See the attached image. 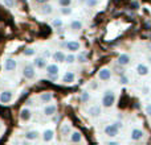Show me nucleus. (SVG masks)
I'll return each mask as SVG.
<instances>
[{"label": "nucleus", "mask_w": 151, "mask_h": 145, "mask_svg": "<svg viewBox=\"0 0 151 145\" xmlns=\"http://www.w3.org/2000/svg\"><path fill=\"white\" fill-rule=\"evenodd\" d=\"M102 107H105V108H110V107L114 106L115 103V94L113 90H106L104 92V95H102Z\"/></svg>", "instance_id": "nucleus-1"}, {"label": "nucleus", "mask_w": 151, "mask_h": 145, "mask_svg": "<svg viewBox=\"0 0 151 145\" xmlns=\"http://www.w3.org/2000/svg\"><path fill=\"white\" fill-rule=\"evenodd\" d=\"M45 70H47V74H48V77H49V79H52V80L57 79L58 71H60V68H58L57 63H50V65H47Z\"/></svg>", "instance_id": "nucleus-2"}, {"label": "nucleus", "mask_w": 151, "mask_h": 145, "mask_svg": "<svg viewBox=\"0 0 151 145\" xmlns=\"http://www.w3.org/2000/svg\"><path fill=\"white\" fill-rule=\"evenodd\" d=\"M23 75L25 79H35L36 78V68H35V65H31V63H28V65L24 66L23 69Z\"/></svg>", "instance_id": "nucleus-3"}, {"label": "nucleus", "mask_w": 151, "mask_h": 145, "mask_svg": "<svg viewBox=\"0 0 151 145\" xmlns=\"http://www.w3.org/2000/svg\"><path fill=\"white\" fill-rule=\"evenodd\" d=\"M104 132L107 137H115V136H118V133H119V128L113 123V124H107L106 127H105Z\"/></svg>", "instance_id": "nucleus-4"}, {"label": "nucleus", "mask_w": 151, "mask_h": 145, "mask_svg": "<svg viewBox=\"0 0 151 145\" xmlns=\"http://www.w3.org/2000/svg\"><path fill=\"white\" fill-rule=\"evenodd\" d=\"M98 79L102 82H107V80L111 79V70L109 68H102L98 71Z\"/></svg>", "instance_id": "nucleus-5"}, {"label": "nucleus", "mask_w": 151, "mask_h": 145, "mask_svg": "<svg viewBox=\"0 0 151 145\" xmlns=\"http://www.w3.org/2000/svg\"><path fill=\"white\" fill-rule=\"evenodd\" d=\"M13 99V92L11 90H4L1 91V94H0V103L3 104H8L11 103Z\"/></svg>", "instance_id": "nucleus-6"}, {"label": "nucleus", "mask_w": 151, "mask_h": 145, "mask_svg": "<svg viewBox=\"0 0 151 145\" xmlns=\"http://www.w3.org/2000/svg\"><path fill=\"white\" fill-rule=\"evenodd\" d=\"M145 137V132L142 129H139V128H133L130 132V140L133 141H139L142 140V139Z\"/></svg>", "instance_id": "nucleus-7"}, {"label": "nucleus", "mask_w": 151, "mask_h": 145, "mask_svg": "<svg viewBox=\"0 0 151 145\" xmlns=\"http://www.w3.org/2000/svg\"><path fill=\"white\" fill-rule=\"evenodd\" d=\"M65 48H66V50L74 53V52H78V50L81 49V44L78 41H76V40H70V41H68L65 44Z\"/></svg>", "instance_id": "nucleus-8"}, {"label": "nucleus", "mask_w": 151, "mask_h": 145, "mask_svg": "<svg viewBox=\"0 0 151 145\" xmlns=\"http://www.w3.org/2000/svg\"><path fill=\"white\" fill-rule=\"evenodd\" d=\"M101 114H102V108L99 106H91V107H89V109H88V115L90 117H93V119L99 117Z\"/></svg>", "instance_id": "nucleus-9"}, {"label": "nucleus", "mask_w": 151, "mask_h": 145, "mask_svg": "<svg viewBox=\"0 0 151 145\" xmlns=\"http://www.w3.org/2000/svg\"><path fill=\"white\" fill-rule=\"evenodd\" d=\"M21 122H29L32 119V111L28 108V107H24L23 109L20 111V115H19Z\"/></svg>", "instance_id": "nucleus-10"}, {"label": "nucleus", "mask_w": 151, "mask_h": 145, "mask_svg": "<svg viewBox=\"0 0 151 145\" xmlns=\"http://www.w3.org/2000/svg\"><path fill=\"white\" fill-rule=\"evenodd\" d=\"M56 112H57V106H56L55 103L52 104H47L44 108V115L47 117H52L53 115H56Z\"/></svg>", "instance_id": "nucleus-11"}, {"label": "nucleus", "mask_w": 151, "mask_h": 145, "mask_svg": "<svg viewBox=\"0 0 151 145\" xmlns=\"http://www.w3.org/2000/svg\"><path fill=\"white\" fill-rule=\"evenodd\" d=\"M130 62H131V57L127 54V53H122L117 60V63L119 66H127Z\"/></svg>", "instance_id": "nucleus-12"}, {"label": "nucleus", "mask_w": 151, "mask_h": 145, "mask_svg": "<svg viewBox=\"0 0 151 145\" xmlns=\"http://www.w3.org/2000/svg\"><path fill=\"white\" fill-rule=\"evenodd\" d=\"M16 68H17V61L16 60H13V58H8V60H5L4 69L7 71H13V70H16Z\"/></svg>", "instance_id": "nucleus-13"}, {"label": "nucleus", "mask_w": 151, "mask_h": 145, "mask_svg": "<svg viewBox=\"0 0 151 145\" xmlns=\"http://www.w3.org/2000/svg\"><path fill=\"white\" fill-rule=\"evenodd\" d=\"M52 58H53V61H55L56 63H63V62H65L66 54L64 52H61V50H57V52L53 53Z\"/></svg>", "instance_id": "nucleus-14"}, {"label": "nucleus", "mask_w": 151, "mask_h": 145, "mask_svg": "<svg viewBox=\"0 0 151 145\" xmlns=\"http://www.w3.org/2000/svg\"><path fill=\"white\" fill-rule=\"evenodd\" d=\"M33 65H35V68L36 69H45L47 68V65H48L47 58L45 57H36L35 58V61H33Z\"/></svg>", "instance_id": "nucleus-15"}, {"label": "nucleus", "mask_w": 151, "mask_h": 145, "mask_svg": "<svg viewBox=\"0 0 151 145\" xmlns=\"http://www.w3.org/2000/svg\"><path fill=\"white\" fill-rule=\"evenodd\" d=\"M55 139V131L53 129H45L42 132V141L44 143H50Z\"/></svg>", "instance_id": "nucleus-16"}, {"label": "nucleus", "mask_w": 151, "mask_h": 145, "mask_svg": "<svg viewBox=\"0 0 151 145\" xmlns=\"http://www.w3.org/2000/svg\"><path fill=\"white\" fill-rule=\"evenodd\" d=\"M76 80V74L73 71H66L65 74L63 75V82L66 83V85H70Z\"/></svg>", "instance_id": "nucleus-17"}, {"label": "nucleus", "mask_w": 151, "mask_h": 145, "mask_svg": "<svg viewBox=\"0 0 151 145\" xmlns=\"http://www.w3.org/2000/svg\"><path fill=\"white\" fill-rule=\"evenodd\" d=\"M149 66L145 65V63H138L137 65V72H138V75H142V77H145V75L149 74Z\"/></svg>", "instance_id": "nucleus-18"}, {"label": "nucleus", "mask_w": 151, "mask_h": 145, "mask_svg": "<svg viewBox=\"0 0 151 145\" xmlns=\"http://www.w3.org/2000/svg\"><path fill=\"white\" fill-rule=\"evenodd\" d=\"M60 132H61V135H63V136H70V133H72V127H70V124H69L68 122H65L63 125H61Z\"/></svg>", "instance_id": "nucleus-19"}, {"label": "nucleus", "mask_w": 151, "mask_h": 145, "mask_svg": "<svg viewBox=\"0 0 151 145\" xmlns=\"http://www.w3.org/2000/svg\"><path fill=\"white\" fill-rule=\"evenodd\" d=\"M52 98H53V94L52 92H42L41 95L39 96L40 102H41V103H44V104L50 103V102H52Z\"/></svg>", "instance_id": "nucleus-20"}, {"label": "nucleus", "mask_w": 151, "mask_h": 145, "mask_svg": "<svg viewBox=\"0 0 151 145\" xmlns=\"http://www.w3.org/2000/svg\"><path fill=\"white\" fill-rule=\"evenodd\" d=\"M70 143H82V135L80 131H73L70 133Z\"/></svg>", "instance_id": "nucleus-21"}, {"label": "nucleus", "mask_w": 151, "mask_h": 145, "mask_svg": "<svg viewBox=\"0 0 151 145\" xmlns=\"http://www.w3.org/2000/svg\"><path fill=\"white\" fill-rule=\"evenodd\" d=\"M24 137L29 141H36L37 139L40 137V133L37 132V131H28V132L24 135Z\"/></svg>", "instance_id": "nucleus-22"}, {"label": "nucleus", "mask_w": 151, "mask_h": 145, "mask_svg": "<svg viewBox=\"0 0 151 145\" xmlns=\"http://www.w3.org/2000/svg\"><path fill=\"white\" fill-rule=\"evenodd\" d=\"M52 12H53V7L50 4H42L41 8H40V13H41V15H44V16L50 15Z\"/></svg>", "instance_id": "nucleus-23"}, {"label": "nucleus", "mask_w": 151, "mask_h": 145, "mask_svg": "<svg viewBox=\"0 0 151 145\" xmlns=\"http://www.w3.org/2000/svg\"><path fill=\"white\" fill-rule=\"evenodd\" d=\"M70 28L73 29V31H76V32L81 31V29H82V23H81L80 20H73L70 23Z\"/></svg>", "instance_id": "nucleus-24"}, {"label": "nucleus", "mask_w": 151, "mask_h": 145, "mask_svg": "<svg viewBox=\"0 0 151 145\" xmlns=\"http://www.w3.org/2000/svg\"><path fill=\"white\" fill-rule=\"evenodd\" d=\"M60 12H61V15H64V16H69V15H72L73 9L70 8V5H68V7H61Z\"/></svg>", "instance_id": "nucleus-25"}, {"label": "nucleus", "mask_w": 151, "mask_h": 145, "mask_svg": "<svg viewBox=\"0 0 151 145\" xmlns=\"http://www.w3.org/2000/svg\"><path fill=\"white\" fill-rule=\"evenodd\" d=\"M63 25H64L63 18L56 17V18H53V20H52V26H55V28H61Z\"/></svg>", "instance_id": "nucleus-26"}, {"label": "nucleus", "mask_w": 151, "mask_h": 145, "mask_svg": "<svg viewBox=\"0 0 151 145\" xmlns=\"http://www.w3.org/2000/svg\"><path fill=\"white\" fill-rule=\"evenodd\" d=\"M89 100H90V94H89V91H82V92H81V102H82V103H88Z\"/></svg>", "instance_id": "nucleus-27"}, {"label": "nucleus", "mask_w": 151, "mask_h": 145, "mask_svg": "<svg viewBox=\"0 0 151 145\" xmlns=\"http://www.w3.org/2000/svg\"><path fill=\"white\" fill-rule=\"evenodd\" d=\"M76 61H77V57H76V55H74L72 52H70V54H68V55H66V58H65V62H66V63H69V65L74 63Z\"/></svg>", "instance_id": "nucleus-28"}, {"label": "nucleus", "mask_w": 151, "mask_h": 145, "mask_svg": "<svg viewBox=\"0 0 151 145\" xmlns=\"http://www.w3.org/2000/svg\"><path fill=\"white\" fill-rule=\"evenodd\" d=\"M98 0H86L85 1V5L88 8H94V7H97V5H98Z\"/></svg>", "instance_id": "nucleus-29"}, {"label": "nucleus", "mask_w": 151, "mask_h": 145, "mask_svg": "<svg viewBox=\"0 0 151 145\" xmlns=\"http://www.w3.org/2000/svg\"><path fill=\"white\" fill-rule=\"evenodd\" d=\"M35 53H36V50H35L33 48H27V49L24 50V55H27V57H29V55H35Z\"/></svg>", "instance_id": "nucleus-30"}, {"label": "nucleus", "mask_w": 151, "mask_h": 145, "mask_svg": "<svg viewBox=\"0 0 151 145\" xmlns=\"http://www.w3.org/2000/svg\"><path fill=\"white\" fill-rule=\"evenodd\" d=\"M72 0H58V4L61 5V7H68V5H70Z\"/></svg>", "instance_id": "nucleus-31"}, {"label": "nucleus", "mask_w": 151, "mask_h": 145, "mask_svg": "<svg viewBox=\"0 0 151 145\" xmlns=\"http://www.w3.org/2000/svg\"><path fill=\"white\" fill-rule=\"evenodd\" d=\"M77 61H78L80 63H85V62H86V55L83 54V53H81V54L77 57Z\"/></svg>", "instance_id": "nucleus-32"}, {"label": "nucleus", "mask_w": 151, "mask_h": 145, "mask_svg": "<svg viewBox=\"0 0 151 145\" xmlns=\"http://www.w3.org/2000/svg\"><path fill=\"white\" fill-rule=\"evenodd\" d=\"M4 5L7 8H12L15 5V0H4Z\"/></svg>", "instance_id": "nucleus-33"}, {"label": "nucleus", "mask_w": 151, "mask_h": 145, "mask_svg": "<svg viewBox=\"0 0 151 145\" xmlns=\"http://www.w3.org/2000/svg\"><path fill=\"white\" fill-rule=\"evenodd\" d=\"M119 82L122 83V85H127L130 80H129V78L126 77V75H121V78H119Z\"/></svg>", "instance_id": "nucleus-34"}, {"label": "nucleus", "mask_w": 151, "mask_h": 145, "mask_svg": "<svg viewBox=\"0 0 151 145\" xmlns=\"http://www.w3.org/2000/svg\"><path fill=\"white\" fill-rule=\"evenodd\" d=\"M149 92H150V87L149 86H145V87L142 88V94H143V95H147Z\"/></svg>", "instance_id": "nucleus-35"}, {"label": "nucleus", "mask_w": 151, "mask_h": 145, "mask_svg": "<svg viewBox=\"0 0 151 145\" xmlns=\"http://www.w3.org/2000/svg\"><path fill=\"white\" fill-rule=\"evenodd\" d=\"M145 111H146V114L149 115V116H151V103H150V104H147L146 108H145Z\"/></svg>", "instance_id": "nucleus-36"}, {"label": "nucleus", "mask_w": 151, "mask_h": 145, "mask_svg": "<svg viewBox=\"0 0 151 145\" xmlns=\"http://www.w3.org/2000/svg\"><path fill=\"white\" fill-rule=\"evenodd\" d=\"M114 124H115V125H117V127H118V128H119V129H121V128H122V127H123V125H122V122H119V120H117V122H114Z\"/></svg>", "instance_id": "nucleus-37"}, {"label": "nucleus", "mask_w": 151, "mask_h": 145, "mask_svg": "<svg viewBox=\"0 0 151 145\" xmlns=\"http://www.w3.org/2000/svg\"><path fill=\"white\" fill-rule=\"evenodd\" d=\"M98 87V85H97L96 82H93V83H90V88H93V90H96V88Z\"/></svg>", "instance_id": "nucleus-38"}, {"label": "nucleus", "mask_w": 151, "mask_h": 145, "mask_svg": "<svg viewBox=\"0 0 151 145\" xmlns=\"http://www.w3.org/2000/svg\"><path fill=\"white\" fill-rule=\"evenodd\" d=\"M107 144H110V145H117L118 143H117V141H109Z\"/></svg>", "instance_id": "nucleus-39"}, {"label": "nucleus", "mask_w": 151, "mask_h": 145, "mask_svg": "<svg viewBox=\"0 0 151 145\" xmlns=\"http://www.w3.org/2000/svg\"><path fill=\"white\" fill-rule=\"evenodd\" d=\"M35 1H36V3H41V4H42V3L48 1V0H35Z\"/></svg>", "instance_id": "nucleus-40"}, {"label": "nucleus", "mask_w": 151, "mask_h": 145, "mask_svg": "<svg viewBox=\"0 0 151 145\" xmlns=\"http://www.w3.org/2000/svg\"><path fill=\"white\" fill-rule=\"evenodd\" d=\"M147 61H149V63L151 65V55H149V57H147Z\"/></svg>", "instance_id": "nucleus-41"}, {"label": "nucleus", "mask_w": 151, "mask_h": 145, "mask_svg": "<svg viewBox=\"0 0 151 145\" xmlns=\"http://www.w3.org/2000/svg\"><path fill=\"white\" fill-rule=\"evenodd\" d=\"M86 1V0H80V3H85Z\"/></svg>", "instance_id": "nucleus-42"}, {"label": "nucleus", "mask_w": 151, "mask_h": 145, "mask_svg": "<svg viewBox=\"0 0 151 145\" xmlns=\"http://www.w3.org/2000/svg\"><path fill=\"white\" fill-rule=\"evenodd\" d=\"M0 128H1V122H0Z\"/></svg>", "instance_id": "nucleus-43"}]
</instances>
